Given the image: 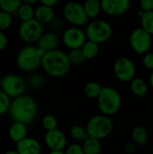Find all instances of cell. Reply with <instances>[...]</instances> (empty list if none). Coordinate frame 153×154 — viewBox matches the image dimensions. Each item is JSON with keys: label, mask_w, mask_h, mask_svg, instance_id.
<instances>
[{"label": "cell", "mask_w": 153, "mask_h": 154, "mask_svg": "<svg viewBox=\"0 0 153 154\" xmlns=\"http://www.w3.org/2000/svg\"><path fill=\"white\" fill-rule=\"evenodd\" d=\"M70 136L77 140V141H85L87 138V134L86 131V128L80 126V125H74L70 128L69 131Z\"/></svg>", "instance_id": "30"}, {"label": "cell", "mask_w": 153, "mask_h": 154, "mask_svg": "<svg viewBox=\"0 0 153 154\" xmlns=\"http://www.w3.org/2000/svg\"><path fill=\"white\" fill-rule=\"evenodd\" d=\"M15 151L19 154H41L42 147L40 142L35 138L26 137L16 143Z\"/></svg>", "instance_id": "15"}, {"label": "cell", "mask_w": 153, "mask_h": 154, "mask_svg": "<svg viewBox=\"0 0 153 154\" xmlns=\"http://www.w3.org/2000/svg\"><path fill=\"white\" fill-rule=\"evenodd\" d=\"M62 14L64 19L75 27L86 25L88 21L83 5L78 2L66 3L62 8Z\"/></svg>", "instance_id": "7"}, {"label": "cell", "mask_w": 153, "mask_h": 154, "mask_svg": "<svg viewBox=\"0 0 153 154\" xmlns=\"http://www.w3.org/2000/svg\"><path fill=\"white\" fill-rule=\"evenodd\" d=\"M85 32L88 41L100 44L106 42L111 38L113 28L107 21L103 19H95L87 25Z\"/></svg>", "instance_id": "6"}, {"label": "cell", "mask_w": 153, "mask_h": 154, "mask_svg": "<svg viewBox=\"0 0 153 154\" xmlns=\"http://www.w3.org/2000/svg\"><path fill=\"white\" fill-rule=\"evenodd\" d=\"M136 148H137V145H136L134 143L129 142V143H127L124 145V152L126 154H132L135 152Z\"/></svg>", "instance_id": "38"}, {"label": "cell", "mask_w": 153, "mask_h": 154, "mask_svg": "<svg viewBox=\"0 0 153 154\" xmlns=\"http://www.w3.org/2000/svg\"><path fill=\"white\" fill-rule=\"evenodd\" d=\"M144 13H145V12H144L143 10H142V9H140L139 11H137V13H136V14H137V16H138V17H139V18L141 19V18H142V17L143 16V14H144Z\"/></svg>", "instance_id": "40"}, {"label": "cell", "mask_w": 153, "mask_h": 154, "mask_svg": "<svg viewBox=\"0 0 153 154\" xmlns=\"http://www.w3.org/2000/svg\"><path fill=\"white\" fill-rule=\"evenodd\" d=\"M65 154H85L82 145L78 143H71L65 149Z\"/></svg>", "instance_id": "34"}, {"label": "cell", "mask_w": 153, "mask_h": 154, "mask_svg": "<svg viewBox=\"0 0 153 154\" xmlns=\"http://www.w3.org/2000/svg\"><path fill=\"white\" fill-rule=\"evenodd\" d=\"M34 13H35V9L33 8V6L23 1L22 2L18 9L16 15L19 17V19L22 22H26L34 19Z\"/></svg>", "instance_id": "23"}, {"label": "cell", "mask_w": 153, "mask_h": 154, "mask_svg": "<svg viewBox=\"0 0 153 154\" xmlns=\"http://www.w3.org/2000/svg\"><path fill=\"white\" fill-rule=\"evenodd\" d=\"M142 61L143 66L146 69L153 71V52L149 51L148 53L142 55Z\"/></svg>", "instance_id": "35"}, {"label": "cell", "mask_w": 153, "mask_h": 154, "mask_svg": "<svg viewBox=\"0 0 153 154\" xmlns=\"http://www.w3.org/2000/svg\"><path fill=\"white\" fill-rule=\"evenodd\" d=\"M83 6L88 19L96 18L102 11L101 1L99 0H87L83 4Z\"/></svg>", "instance_id": "20"}, {"label": "cell", "mask_w": 153, "mask_h": 154, "mask_svg": "<svg viewBox=\"0 0 153 154\" xmlns=\"http://www.w3.org/2000/svg\"><path fill=\"white\" fill-rule=\"evenodd\" d=\"M1 79H2V78H1V77H0V82H1Z\"/></svg>", "instance_id": "46"}, {"label": "cell", "mask_w": 153, "mask_h": 154, "mask_svg": "<svg viewBox=\"0 0 153 154\" xmlns=\"http://www.w3.org/2000/svg\"><path fill=\"white\" fill-rule=\"evenodd\" d=\"M61 40L63 44L71 51L81 49L85 42L87 41V38L86 32L83 31L80 27L71 26L63 32Z\"/></svg>", "instance_id": "12"}, {"label": "cell", "mask_w": 153, "mask_h": 154, "mask_svg": "<svg viewBox=\"0 0 153 154\" xmlns=\"http://www.w3.org/2000/svg\"><path fill=\"white\" fill-rule=\"evenodd\" d=\"M44 83V79L41 75L40 74H32L30 78H29V80H28V85L32 88H34V89H37V88H40L42 87Z\"/></svg>", "instance_id": "33"}, {"label": "cell", "mask_w": 153, "mask_h": 154, "mask_svg": "<svg viewBox=\"0 0 153 154\" xmlns=\"http://www.w3.org/2000/svg\"><path fill=\"white\" fill-rule=\"evenodd\" d=\"M44 143L50 151H63L67 148V137L65 134L58 128L46 132Z\"/></svg>", "instance_id": "13"}, {"label": "cell", "mask_w": 153, "mask_h": 154, "mask_svg": "<svg viewBox=\"0 0 153 154\" xmlns=\"http://www.w3.org/2000/svg\"><path fill=\"white\" fill-rule=\"evenodd\" d=\"M85 154H100L102 151V144L99 140L87 137L82 144Z\"/></svg>", "instance_id": "22"}, {"label": "cell", "mask_w": 153, "mask_h": 154, "mask_svg": "<svg viewBox=\"0 0 153 154\" xmlns=\"http://www.w3.org/2000/svg\"><path fill=\"white\" fill-rule=\"evenodd\" d=\"M21 4L20 0H0V10L11 15L16 14Z\"/></svg>", "instance_id": "26"}, {"label": "cell", "mask_w": 153, "mask_h": 154, "mask_svg": "<svg viewBox=\"0 0 153 154\" xmlns=\"http://www.w3.org/2000/svg\"><path fill=\"white\" fill-rule=\"evenodd\" d=\"M97 106L102 115L106 116L116 114L122 106V96L118 90L112 87H103L98 97Z\"/></svg>", "instance_id": "4"}, {"label": "cell", "mask_w": 153, "mask_h": 154, "mask_svg": "<svg viewBox=\"0 0 153 154\" xmlns=\"http://www.w3.org/2000/svg\"><path fill=\"white\" fill-rule=\"evenodd\" d=\"M81 50L86 60H93L96 57V55L99 52V44L87 40L82 46Z\"/></svg>", "instance_id": "25"}, {"label": "cell", "mask_w": 153, "mask_h": 154, "mask_svg": "<svg viewBox=\"0 0 153 154\" xmlns=\"http://www.w3.org/2000/svg\"><path fill=\"white\" fill-rule=\"evenodd\" d=\"M113 129L114 124L112 119L102 114L92 116L86 125L87 137L99 141L108 137L113 132Z\"/></svg>", "instance_id": "5"}, {"label": "cell", "mask_w": 153, "mask_h": 154, "mask_svg": "<svg viewBox=\"0 0 153 154\" xmlns=\"http://www.w3.org/2000/svg\"><path fill=\"white\" fill-rule=\"evenodd\" d=\"M141 9L144 12L153 11V0H142L140 2Z\"/></svg>", "instance_id": "36"}, {"label": "cell", "mask_w": 153, "mask_h": 154, "mask_svg": "<svg viewBox=\"0 0 153 154\" xmlns=\"http://www.w3.org/2000/svg\"><path fill=\"white\" fill-rule=\"evenodd\" d=\"M149 84L153 88V71H151V73L150 75V78H149Z\"/></svg>", "instance_id": "41"}, {"label": "cell", "mask_w": 153, "mask_h": 154, "mask_svg": "<svg viewBox=\"0 0 153 154\" xmlns=\"http://www.w3.org/2000/svg\"><path fill=\"white\" fill-rule=\"evenodd\" d=\"M46 51L38 46L27 45L22 48L16 56L17 67L25 72H32L41 67L42 58Z\"/></svg>", "instance_id": "3"}, {"label": "cell", "mask_w": 153, "mask_h": 154, "mask_svg": "<svg viewBox=\"0 0 153 154\" xmlns=\"http://www.w3.org/2000/svg\"><path fill=\"white\" fill-rule=\"evenodd\" d=\"M131 137H132V142L134 143L137 146H142L147 143L149 135L145 127L142 125H138L133 128Z\"/></svg>", "instance_id": "21"}, {"label": "cell", "mask_w": 153, "mask_h": 154, "mask_svg": "<svg viewBox=\"0 0 153 154\" xmlns=\"http://www.w3.org/2000/svg\"><path fill=\"white\" fill-rule=\"evenodd\" d=\"M24 2H26L27 4H29V5H34V4H36L37 3V0H25Z\"/></svg>", "instance_id": "43"}, {"label": "cell", "mask_w": 153, "mask_h": 154, "mask_svg": "<svg viewBox=\"0 0 153 154\" xmlns=\"http://www.w3.org/2000/svg\"><path fill=\"white\" fill-rule=\"evenodd\" d=\"M153 43L152 35L148 33L142 27L133 30L130 34V45L133 51L139 55L148 53Z\"/></svg>", "instance_id": "9"}, {"label": "cell", "mask_w": 153, "mask_h": 154, "mask_svg": "<svg viewBox=\"0 0 153 154\" xmlns=\"http://www.w3.org/2000/svg\"><path fill=\"white\" fill-rule=\"evenodd\" d=\"M141 27L151 35H153V11L144 13L141 18Z\"/></svg>", "instance_id": "27"}, {"label": "cell", "mask_w": 153, "mask_h": 154, "mask_svg": "<svg viewBox=\"0 0 153 154\" xmlns=\"http://www.w3.org/2000/svg\"><path fill=\"white\" fill-rule=\"evenodd\" d=\"M9 114L14 122L22 123L27 125L36 119L38 106L32 97L23 95L12 100Z\"/></svg>", "instance_id": "1"}, {"label": "cell", "mask_w": 153, "mask_h": 154, "mask_svg": "<svg viewBox=\"0 0 153 154\" xmlns=\"http://www.w3.org/2000/svg\"><path fill=\"white\" fill-rule=\"evenodd\" d=\"M68 56H69L71 65L72 64L79 65V64H82L86 60V58H85L81 49H76V50L69 51V52L68 53Z\"/></svg>", "instance_id": "29"}, {"label": "cell", "mask_w": 153, "mask_h": 154, "mask_svg": "<svg viewBox=\"0 0 153 154\" xmlns=\"http://www.w3.org/2000/svg\"><path fill=\"white\" fill-rule=\"evenodd\" d=\"M59 44H60V38L57 35V33L53 32L43 33L37 42V46L44 50L46 52L53 50H57Z\"/></svg>", "instance_id": "16"}, {"label": "cell", "mask_w": 153, "mask_h": 154, "mask_svg": "<svg viewBox=\"0 0 153 154\" xmlns=\"http://www.w3.org/2000/svg\"><path fill=\"white\" fill-rule=\"evenodd\" d=\"M8 134L10 139L15 143H18L27 137V125L22 123L14 122L9 127Z\"/></svg>", "instance_id": "18"}, {"label": "cell", "mask_w": 153, "mask_h": 154, "mask_svg": "<svg viewBox=\"0 0 153 154\" xmlns=\"http://www.w3.org/2000/svg\"><path fill=\"white\" fill-rule=\"evenodd\" d=\"M11 103V98L5 93L0 90V116H3L4 114L9 112Z\"/></svg>", "instance_id": "31"}, {"label": "cell", "mask_w": 153, "mask_h": 154, "mask_svg": "<svg viewBox=\"0 0 153 154\" xmlns=\"http://www.w3.org/2000/svg\"><path fill=\"white\" fill-rule=\"evenodd\" d=\"M71 67L68 53L61 50H53L45 53L41 61V68L50 76L60 78L69 71Z\"/></svg>", "instance_id": "2"}, {"label": "cell", "mask_w": 153, "mask_h": 154, "mask_svg": "<svg viewBox=\"0 0 153 154\" xmlns=\"http://www.w3.org/2000/svg\"><path fill=\"white\" fill-rule=\"evenodd\" d=\"M41 4L43 5H46L48 7L53 8V6H55L58 4V1L57 0H41Z\"/></svg>", "instance_id": "39"}, {"label": "cell", "mask_w": 153, "mask_h": 154, "mask_svg": "<svg viewBox=\"0 0 153 154\" xmlns=\"http://www.w3.org/2000/svg\"><path fill=\"white\" fill-rule=\"evenodd\" d=\"M131 5L129 0H102V11L110 16H120L127 12Z\"/></svg>", "instance_id": "14"}, {"label": "cell", "mask_w": 153, "mask_h": 154, "mask_svg": "<svg viewBox=\"0 0 153 154\" xmlns=\"http://www.w3.org/2000/svg\"><path fill=\"white\" fill-rule=\"evenodd\" d=\"M114 74L122 82H131L136 74L134 62L128 57H120L114 63Z\"/></svg>", "instance_id": "11"}, {"label": "cell", "mask_w": 153, "mask_h": 154, "mask_svg": "<svg viewBox=\"0 0 153 154\" xmlns=\"http://www.w3.org/2000/svg\"><path fill=\"white\" fill-rule=\"evenodd\" d=\"M13 23V15L0 10V32L7 30Z\"/></svg>", "instance_id": "32"}, {"label": "cell", "mask_w": 153, "mask_h": 154, "mask_svg": "<svg viewBox=\"0 0 153 154\" xmlns=\"http://www.w3.org/2000/svg\"><path fill=\"white\" fill-rule=\"evenodd\" d=\"M55 13L53 8L48 7L43 5H40L35 8V13H34V19L37 20L40 23L45 24L51 23L54 20Z\"/></svg>", "instance_id": "17"}, {"label": "cell", "mask_w": 153, "mask_h": 154, "mask_svg": "<svg viewBox=\"0 0 153 154\" xmlns=\"http://www.w3.org/2000/svg\"><path fill=\"white\" fill-rule=\"evenodd\" d=\"M0 86L1 90L13 99L24 95L27 88L24 79L16 74H7L3 77L1 79Z\"/></svg>", "instance_id": "8"}, {"label": "cell", "mask_w": 153, "mask_h": 154, "mask_svg": "<svg viewBox=\"0 0 153 154\" xmlns=\"http://www.w3.org/2000/svg\"><path fill=\"white\" fill-rule=\"evenodd\" d=\"M130 88L134 96L138 97H143L148 93L149 85L142 78L135 77L130 82Z\"/></svg>", "instance_id": "19"}, {"label": "cell", "mask_w": 153, "mask_h": 154, "mask_svg": "<svg viewBox=\"0 0 153 154\" xmlns=\"http://www.w3.org/2000/svg\"><path fill=\"white\" fill-rule=\"evenodd\" d=\"M151 153L153 154V146H152V148H151Z\"/></svg>", "instance_id": "45"}, {"label": "cell", "mask_w": 153, "mask_h": 154, "mask_svg": "<svg viewBox=\"0 0 153 154\" xmlns=\"http://www.w3.org/2000/svg\"><path fill=\"white\" fill-rule=\"evenodd\" d=\"M41 125H42V127L46 130V132L52 131V130L57 129L58 120H57V118L53 115L48 114V115H45L42 117Z\"/></svg>", "instance_id": "28"}, {"label": "cell", "mask_w": 153, "mask_h": 154, "mask_svg": "<svg viewBox=\"0 0 153 154\" xmlns=\"http://www.w3.org/2000/svg\"><path fill=\"white\" fill-rule=\"evenodd\" d=\"M103 87L96 81H89L84 86V94L90 99H97Z\"/></svg>", "instance_id": "24"}, {"label": "cell", "mask_w": 153, "mask_h": 154, "mask_svg": "<svg viewBox=\"0 0 153 154\" xmlns=\"http://www.w3.org/2000/svg\"><path fill=\"white\" fill-rule=\"evenodd\" d=\"M48 154H65L64 151H50Z\"/></svg>", "instance_id": "42"}, {"label": "cell", "mask_w": 153, "mask_h": 154, "mask_svg": "<svg viewBox=\"0 0 153 154\" xmlns=\"http://www.w3.org/2000/svg\"><path fill=\"white\" fill-rule=\"evenodd\" d=\"M18 34L21 40L26 43L38 42L43 34L42 24L35 19L22 22L18 28Z\"/></svg>", "instance_id": "10"}, {"label": "cell", "mask_w": 153, "mask_h": 154, "mask_svg": "<svg viewBox=\"0 0 153 154\" xmlns=\"http://www.w3.org/2000/svg\"><path fill=\"white\" fill-rule=\"evenodd\" d=\"M8 44V38L4 32H0V51L5 50Z\"/></svg>", "instance_id": "37"}, {"label": "cell", "mask_w": 153, "mask_h": 154, "mask_svg": "<svg viewBox=\"0 0 153 154\" xmlns=\"http://www.w3.org/2000/svg\"><path fill=\"white\" fill-rule=\"evenodd\" d=\"M5 154H19V153H18L15 150H14H14H11V151H7V152H6Z\"/></svg>", "instance_id": "44"}]
</instances>
